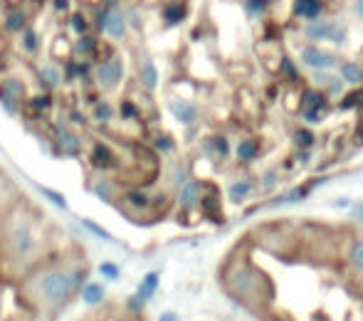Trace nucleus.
Masks as SVG:
<instances>
[{"mask_svg": "<svg viewBox=\"0 0 363 321\" xmlns=\"http://www.w3.org/2000/svg\"><path fill=\"white\" fill-rule=\"evenodd\" d=\"M91 279V259L82 240L67 235L55 252L40 259L10 287L15 309L35 317L60 321L79 299L84 282Z\"/></svg>", "mask_w": 363, "mask_h": 321, "instance_id": "obj_1", "label": "nucleus"}, {"mask_svg": "<svg viewBox=\"0 0 363 321\" xmlns=\"http://www.w3.org/2000/svg\"><path fill=\"white\" fill-rule=\"evenodd\" d=\"M67 240L65 227L25 193L0 223V287L15 282Z\"/></svg>", "mask_w": 363, "mask_h": 321, "instance_id": "obj_2", "label": "nucleus"}, {"mask_svg": "<svg viewBox=\"0 0 363 321\" xmlns=\"http://www.w3.org/2000/svg\"><path fill=\"white\" fill-rule=\"evenodd\" d=\"M116 210H121V215L126 220L136 223V225H148L153 215V223L158 220V215L168 210L171 198L168 193H151L146 186H121L116 201L111 203Z\"/></svg>", "mask_w": 363, "mask_h": 321, "instance_id": "obj_3", "label": "nucleus"}, {"mask_svg": "<svg viewBox=\"0 0 363 321\" xmlns=\"http://www.w3.org/2000/svg\"><path fill=\"white\" fill-rule=\"evenodd\" d=\"M91 79H94V86L101 94L116 91L121 81H124V57L116 52L101 57L99 62L94 64V69H91Z\"/></svg>", "mask_w": 363, "mask_h": 321, "instance_id": "obj_4", "label": "nucleus"}, {"mask_svg": "<svg viewBox=\"0 0 363 321\" xmlns=\"http://www.w3.org/2000/svg\"><path fill=\"white\" fill-rule=\"evenodd\" d=\"M55 146H57L60 156L74 159V156H82V151H84V139L69 126H60L57 134H55Z\"/></svg>", "mask_w": 363, "mask_h": 321, "instance_id": "obj_5", "label": "nucleus"}, {"mask_svg": "<svg viewBox=\"0 0 363 321\" xmlns=\"http://www.w3.org/2000/svg\"><path fill=\"white\" fill-rule=\"evenodd\" d=\"M99 30L109 40H124L126 33H129V23H126V15L121 13V10H116V8H109L99 18Z\"/></svg>", "mask_w": 363, "mask_h": 321, "instance_id": "obj_6", "label": "nucleus"}, {"mask_svg": "<svg viewBox=\"0 0 363 321\" xmlns=\"http://www.w3.org/2000/svg\"><path fill=\"white\" fill-rule=\"evenodd\" d=\"M23 196H25V191L20 188V183L0 166V213L5 215V213H8Z\"/></svg>", "mask_w": 363, "mask_h": 321, "instance_id": "obj_7", "label": "nucleus"}, {"mask_svg": "<svg viewBox=\"0 0 363 321\" xmlns=\"http://www.w3.org/2000/svg\"><path fill=\"white\" fill-rule=\"evenodd\" d=\"M329 111V99H326L321 91H306L304 94V111H301V116H304V121H309V124H319L321 119H324V114Z\"/></svg>", "mask_w": 363, "mask_h": 321, "instance_id": "obj_8", "label": "nucleus"}, {"mask_svg": "<svg viewBox=\"0 0 363 321\" xmlns=\"http://www.w3.org/2000/svg\"><path fill=\"white\" fill-rule=\"evenodd\" d=\"M203 191H206V183H201V181H186L181 186V191H178V205L183 208V210H196L198 208V203H201V198H203Z\"/></svg>", "mask_w": 363, "mask_h": 321, "instance_id": "obj_9", "label": "nucleus"}, {"mask_svg": "<svg viewBox=\"0 0 363 321\" xmlns=\"http://www.w3.org/2000/svg\"><path fill=\"white\" fill-rule=\"evenodd\" d=\"M168 111H171L173 119H176L178 124H183V126L196 124L198 116H201L198 106L193 104V101H186V99H171V101H168Z\"/></svg>", "mask_w": 363, "mask_h": 321, "instance_id": "obj_10", "label": "nucleus"}, {"mask_svg": "<svg viewBox=\"0 0 363 321\" xmlns=\"http://www.w3.org/2000/svg\"><path fill=\"white\" fill-rule=\"evenodd\" d=\"M38 81H40V86L50 94V91H57L60 86L65 84V72L57 67V64L48 62L38 69Z\"/></svg>", "mask_w": 363, "mask_h": 321, "instance_id": "obj_11", "label": "nucleus"}, {"mask_svg": "<svg viewBox=\"0 0 363 321\" xmlns=\"http://www.w3.org/2000/svg\"><path fill=\"white\" fill-rule=\"evenodd\" d=\"M79 299H82V302H84L89 309H99L101 304H106V284H104V282H94V279H89V282H84V287H82Z\"/></svg>", "mask_w": 363, "mask_h": 321, "instance_id": "obj_12", "label": "nucleus"}, {"mask_svg": "<svg viewBox=\"0 0 363 321\" xmlns=\"http://www.w3.org/2000/svg\"><path fill=\"white\" fill-rule=\"evenodd\" d=\"M301 62L311 69H329L336 64V57L329 52H324V50H319V47H304L301 50Z\"/></svg>", "mask_w": 363, "mask_h": 321, "instance_id": "obj_13", "label": "nucleus"}, {"mask_svg": "<svg viewBox=\"0 0 363 321\" xmlns=\"http://www.w3.org/2000/svg\"><path fill=\"white\" fill-rule=\"evenodd\" d=\"M306 35L311 40H334V43H344V30L336 28L334 23H311L306 28Z\"/></svg>", "mask_w": 363, "mask_h": 321, "instance_id": "obj_14", "label": "nucleus"}, {"mask_svg": "<svg viewBox=\"0 0 363 321\" xmlns=\"http://www.w3.org/2000/svg\"><path fill=\"white\" fill-rule=\"evenodd\" d=\"M158 287H161V269H151V272L144 274V279L139 282V287H136V297L141 299V302H151L153 297H156Z\"/></svg>", "mask_w": 363, "mask_h": 321, "instance_id": "obj_15", "label": "nucleus"}, {"mask_svg": "<svg viewBox=\"0 0 363 321\" xmlns=\"http://www.w3.org/2000/svg\"><path fill=\"white\" fill-rule=\"evenodd\" d=\"M91 321H146L144 314L141 317H131V314L121 312V307H111V304H101L94 309V319Z\"/></svg>", "mask_w": 363, "mask_h": 321, "instance_id": "obj_16", "label": "nucleus"}, {"mask_svg": "<svg viewBox=\"0 0 363 321\" xmlns=\"http://www.w3.org/2000/svg\"><path fill=\"white\" fill-rule=\"evenodd\" d=\"M321 181H314V183H304V186H296V188H291V191H287L284 196H279V198H274L272 201V205H289V203H301L306 196H309L311 191H314L316 186H319Z\"/></svg>", "mask_w": 363, "mask_h": 321, "instance_id": "obj_17", "label": "nucleus"}, {"mask_svg": "<svg viewBox=\"0 0 363 321\" xmlns=\"http://www.w3.org/2000/svg\"><path fill=\"white\" fill-rule=\"evenodd\" d=\"M139 81H141V86L148 91H153L158 86V67L151 62V60L139 62Z\"/></svg>", "mask_w": 363, "mask_h": 321, "instance_id": "obj_18", "label": "nucleus"}, {"mask_svg": "<svg viewBox=\"0 0 363 321\" xmlns=\"http://www.w3.org/2000/svg\"><path fill=\"white\" fill-rule=\"evenodd\" d=\"M114 116H116V109L111 106V101H106V99L96 101L94 109H91V119H94L96 124H109Z\"/></svg>", "mask_w": 363, "mask_h": 321, "instance_id": "obj_19", "label": "nucleus"}, {"mask_svg": "<svg viewBox=\"0 0 363 321\" xmlns=\"http://www.w3.org/2000/svg\"><path fill=\"white\" fill-rule=\"evenodd\" d=\"M238 161H242V163H250V161H255L259 156V141H255V139H245V141H240L238 144Z\"/></svg>", "mask_w": 363, "mask_h": 321, "instance_id": "obj_20", "label": "nucleus"}, {"mask_svg": "<svg viewBox=\"0 0 363 321\" xmlns=\"http://www.w3.org/2000/svg\"><path fill=\"white\" fill-rule=\"evenodd\" d=\"M206 151L211 156H218V159H228L230 156V144L225 136H211V139L206 141Z\"/></svg>", "mask_w": 363, "mask_h": 321, "instance_id": "obj_21", "label": "nucleus"}, {"mask_svg": "<svg viewBox=\"0 0 363 321\" xmlns=\"http://www.w3.org/2000/svg\"><path fill=\"white\" fill-rule=\"evenodd\" d=\"M294 13L301 15L306 20H314L321 13V0H296L294 3Z\"/></svg>", "mask_w": 363, "mask_h": 321, "instance_id": "obj_22", "label": "nucleus"}, {"mask_svg": "<svg viewBox=\"0 0 363 321\" xmlns=\"http://www.w3.org/2000/svg\"><path fill=\"white\" fill-rule=\"evenodd\" d=\"M250 193H252V183L250 181H235L233 186H230V201H233L235 205H240V203L247 201Z\"/></svg>", "mask_w": 363, "mask_h": 321, "instance_id": "obj_23", "label": "nucleus"}, {"mask_svg": "<svg viewBox=\"0 0 363 321\" xmlns=\"http://www.w3.org/2000/svg\"><path fill=\"white\" fill-rule=\"evenodd\" d=\"M341 81L359 86L363 81V69L356 62H344V64H341Z\"/></svg>", "mask_w": 363, "mask_h": 321, "instance_id": "obj_24", "label": "nucleus"}, {"mask_svg": "<svg viewBox=\"0 0 363 321\" xmlns=\"http://www.w3.org/2000/svg\"><path fill=\"white\" fill-rule=\"evenodd\" d=\"M20 47H23L28 55H35V52L40 50L38 35H35V30H33V28H28V25H25V28L20 30Z\"/></svg>", "mask_w": 363, "mask_h": 321, "instance_id": "obj_25", "label": "nucleus"}, {"mask_svg": "<svg viewBox=\"0 0 363 321\" xmlns=\"http://www.w3.org/2000/svg\"><path fill=\"white\" fill-rule=\"evenodd\" d=\"M23 28H25V13L23 10H10L5 15V30L8 33H20Z\"/></svg>", "mask_w": 363, "mask_h": 321, "instance_id": "obj_26", "label": "nucleus"}, {"mask_svg": "<svg viewBox=\"0 0 363 321\" xmlns=\"http://www.w3.org/2000/svg\"><path fill=\"white\" fill-rule=\"evenodd\" d=\"M99 274H101V279H106V282H119L121 267L116 262H111V259H104V262L99 264Z\"/></svg>", "mask_w": 363, "mask_h": 321, "instance_id": "obj_27", "label": "nucleus"}, {"mask_svg": "<svg viewBox=\"0 0 363 321\" xmlns=\"http://www.w3.org/2000/svg\"><path fill=\"white\" fill-rule=\"evenodd\" d=\"M116 114H119L124 121H134V119H139V106H136L131 99H121L119 106H116Z\"/></svg>", "mask_w": 363, "mask_h": 321, "instance_id": "obj_28", "label": "nucleus"}, {"mask_svg": "<svg viewBox=\"0 0 363 321\" xmlns=\"http://www.w3.org/2000/svg\"><path fill=\"white\" fill-rule=\"evenodd\" d=\"M163 18H166L168 25H178L183 18H186V8H183V5H178V3L168 5V8L163 10Z\"/></svg>", "mask_w": 363, "mask_h": 321, "instance_id": "obj_29", "label": "nucleus"}, {"mask_svg": "<svg viewBox=\"0 0 363 321\" xmlns=\"http://www.w3.org/2000/svg\"><path fill=\"white\" fill-rule=\"evenodd\" d=\"M153 149L158 151V154H173L176 151V144H173V139L168 134H158L156 139H153Z\"/></svg>", "mask_w": 363, "mask_h": 321, "instance_id": "obj_30", "label": "nucleus"}, {"mask_svg": "<svg viewBox=\"0 0 363 321\" xmlns=\"http://www.w3.org/2000/svg\"><path fill=\"white\" fill-rule=\"evenodd\" d=\"M82 225H84L86 230H91V232H94V237H99V240H104V242H114V237H111V232L106 230V227L96 225L94 220H86V218H82Z\"/></svg>", "mask_w": 363, "mask_h": 321, "instance_id": "obj_31", "label": "nucleus"}, {"mask_svg": "<svg viewBox=\"0 0 363 321\" xmlns=\"http://www.w3.org/2000/svg\"><path fill=\"white\" fill-rule=\"evenodd\" d=\"M294 144L299 146L301 151H309L314 146V134L309 129H296L294 131Z\"/></svg>", "mask_w": 363, "mask_h": 321, "instance_id": "obj_32", "label": "nucleus"}, {"mask_svg": "<svg viewBox=\"0 0 363 321\" xmlns=\"http://www.w3.org/2000/svg\"><path fill=\"white\" fill-rule=\"evenodd\" d=\"M363 104V91H351V94H346L344 99H341L339 109L341 111H349V109H356V106Z\"/></svg>", "mask_w": 363, "mask_h": 321, "instance_id": "obj_33", "label": "nucleus"}, {"mask_svg": "<svg viewBox=\"0 0 363 321\" xmlns=\"http://www.w3.org/2000/svg\"><path fill=\"white\" fill-rule=\"evenodd\" d=\"M349 259L356 269H363V240L354 242V247H351V252H349Z\"/></svg>", "mask_w": 363, "mask_h": 321, "instance_id": "obj_34", "label": "nucleus"}, {"mask_svg": "<svg viewBox=\"0 0 363 321\" xmlns=\"http://www.w3.org/2000/svg\"><path fill=\"white\" fill-rule=\"evenodd\" d=\"M3 321H50V319L35 317V314H28V312H23V309H15L13 314H5Z\"/></svg>", "mask_w": 363, "mask_h": 321, "instance_id": "obj_35", "label": "nucleus"}, {"mask_svg": "<svg viewBox=\"0 0 363 321\" xmlns=\"http://www.w3.org/2000/svg\"><path fill=\"white\" fill-rule=\"evenodd\" d=\"M77 50H79L84 57H89V55L96 52V43L91 38H79V45H77Z\"/></svg>", "mask_w": 363, "mask_h": 321, "instance_id": "obj_36", "label": "nucleus"}, {"mask_svg": "<svg viewBox=\"0 0 363 321\" xmlns=\"http://www.w3.org/2000/svg\"><path fill=\"white\" fill-rule=\"evenodd\" d=\"M245 8H247L250 15H262L267 5H264V0H247V5H245Z\"/></svg>", "mask_w": 363, "mask_h": 321, "instance_id": "obj_37", "label": "nucleus"}, {"mask_svg": "<svg viewBox=\"0 0 363 321\" xmlns=\"http://www.w3.org/2000/svg\"><path fill=\"white\" fill-rule=\"evenodd\" d=\"M282 69H284V74H289L291 79L299 77V74H296V67H294V62H291V60H284V62H282Z\"/></svg>", "mask_w": 363, "mask_h": 321, "instance_id": "obj_38", "label": "nucleus"}, {"mask_svg": "<svg viewBox=\"0 0 363 321\" xmlns=\"http://www.w3.org/2000/svg\"><path fill=\"white\" fill-rule=\"evenodd\" d=\"M158 321H181V314L178 312H163L161 317H158Z\"/></svg>", "mask_w": 363, "mask_h": 321, "instance_id": "obj_39", "label": "nucleus"}, {"mask_svg": "<svg viewBox=\"0 0 363 321\" xmlns=\"http://www.w3.org/2000/svg\"><path fill=\"white\" fill-rule=\"evenodd\" d=\"M351 218H356V220H363V205H351Z\"/></svg>", "mask_w": 363, "mask_h": 321, "instance_id": "obj_40", "label": "nucleus"}, {"mask_svg": "<svg viewBox=\"0 0 363 321\" xmlns=\"http://www.w3.org/2000/svg\"><path fill=\"white\" fill-rule=\"evenodd\" d=\"M264 188H269V186H274V183H277V176H274V173H267V176H264Z\"/></svg>", "mask_w": 363, "mask_h": 321, "instance_id": "obj_41", "label": "nucleus"}, {"mask_svg": "<svg viewBox=\"0 0 363 321\" xmlns=\"http://www.w3.org/2000/svg\"><path fill=\"white\" fill-rule=\"evenodd\" d=\"M354 203L349 201V198H341V201H334V208H351Z\"/></svg>", "mask_w": 363, "mask_h": 321, "instance_id": "obj_42", "label": "nucleus"}, {"mask_svg": "<svg viewBox=\"0 0 363 321\" xmlns=\"http://www.w3.org/2000/svg\"><path fill=\"white\" fill-rule=\"evenodd\" d=\"M3 294H5V289L0 287V321H3Z\"/></svg>", "mask_w": 363, "mask_h": 321, "instance_id": "obj_43", "label": "nucleus"}, {"mask_svg": "<svg viewBox=\"0 0 363 321\" xmlns=\"http://www.w3.org/2000/svg\"><path fill=\"white\" fill-rule=\"evenodd\" d=\"M356 10H359V15L363 18V0H359V3H356Z\"/></svg>", "mask_w": 363, "mask_h": 321, "instance_id": "obj_44", "label": "nucleus"}, {"mask_svg": "<svg viewBox=\"0 0 363 321\" xmlns=\"http://www.w3.org/2000/svg\"><path fill=\"white\" fill-rule=\"evenodd\" d=\"M0 223H3V213H0Z\"/></svg>", "mask_w": 363, "mask_h": 321, "instance_id": "obj_45", "label": "nucleus"}]
</instances>
